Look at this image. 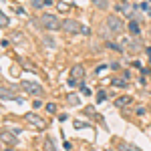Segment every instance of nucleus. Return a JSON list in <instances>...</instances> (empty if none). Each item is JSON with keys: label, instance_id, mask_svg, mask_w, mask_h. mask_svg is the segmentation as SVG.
<instances>
[{"label": "nucleus", "instance_id": "6", "mask_svg": "<svg viewBox=\"0 0 151 151\" xmlns=\"http://www.w3.org/2000/svg\"><path fill=\"white\" fill-rule=\"evenodd\" d=\"M26 121H28L30 125H35V127H45V121H42L40 117H36L35 113H28V115H26Z\"/></svg>", "mask_w": 151, "mask_h": 151}, {"label": "nucleus", "instance_id": "1", "mask_svg": "<svg viewBox=\"0 0 151 151\" xmlns=\"http://www.w3.org/2000/svg\"><path fill=\"white\" fill-rule=\"evenodd\" d=\"M63 30H65V32H69V35H77V32L91 35V30H89V28H85L79 20H73V18H69V20H65V22H63Z\"/></svg>", "mask_w": 151, "mask_h": 151}, {"label": "nucleus", "instance_id": "17", "mask_svg": "<svg viewBox=\"0 0 151 151\" xmlns=\"http://www.w3.org/2000/svg\"><path fill=\"white\" fill-rule=\"evenodd\" d=\"M105 97H107V95H105V93H103V91H101V93H99V95H97V99H99V101H103V99H105Z\"/></svg>", "mask_w": 151, "mask_h": 151}, {"label": "nucleus", "instance_id": "16", "mask_svg": "<svg viewBox=\"0 0 151 151\" xmlns=\"http://www.w3.org/2000/svg\"><path fill=\"white\" fill-rule=\"evenodd\" d=\"M47 149H48V151H55V147H52V141H50V139H47Z\"/></svg>", "mask_w": 151, "mask_h": 151}, {"label": "nucleus", "instance_id": "12", "mask_svg": "<svg viewBox=\"0 0 151 151\" xmlns=\"http://www.w3.org/2000/svg\"><path fill=\"white\" fill-rule=\"evenodd\" d=\"M69 103H70V105H79V97L70 95V97H69Z\"/></svg>", "mask_w": 151, "mask_h": 151}, {"label": "nucleus", "instance_id": "8", "mask_svg": "<svg viewBox=\"0 0 151 151\" xmlns=\"http://www.w3.org/2000/svg\"><path fill=\"white\" fill-rule=\"evenodd\" d=\"M129 103H131V97H119V99L115 101L117 107H127Z\"/></svg>", "mask_w": 151, "mask_h": 151}, {"label": "nucleus", "instance_id": "13", "mask_svg": "<svg viewBox=\"0 0 151 151\" xmlns=\"http://www.w3.org/2000/svg\"><path fill=\"white\" fill-rule=\"evenodd\" d=\"M0 20H2V26H6V24H8V18H6V14H4V12H2V14H0Z\"/></svg>", "mask_w": 151, "mask_h": 151}, {"label": "nucleus", "instance_id": "19", "mask_svg": "<svg viewBox=\"0 0 151 151\" xmlns=\"http://www.w3.org/2000/svg\"><path fill=\"white\" fill-rule=\"evenodd\" d=\"M32 105H35L36 109H38V107H42V101H38V99H36V101H35V103H32Z\"/></svg>", "mask_w": 151, "mask_h": 151}, {"label": "nucleus", "instance_id": "2", "mask_svg": "<svg viewBox=\"0 0 151 151\" xmlns=\"http://www.w3.org/2000/svg\"><path fill=\"white\" fill-rule=\"evenodd\" d=\"M40 24H42L45 28H48V30H57V28H63L60 20H58L57 16H52V14H42V16H40Z\"/></svg>", "mask_w": 151, "mask_h": 151}, {"label": "nucleus", "instance_id": "20", "mask_svg": "<svg viewBox=\"0 0 151 151\" xmlns=\"http://www.w3.org/2000/svg\"><path fill=\"white\" fill-rule=\"evenodd\" d=\"M42 2H45V4H52V0H42Z\"/></svg>", "mask_w": 151, "mask_h": 151}, {"label": "nucleus", "instance_id": "15", "mask_svg": "<svg viewBox=\"0 0 151 151\" xmlns=\"http://www.w3.org/2000/svg\"><path fill=\"white\" fill-rule=\"evenodd\" d=\"M47 109H48V113H55V111H57V107H55L52 103H48V105H47Z\"/></svg>", "mask_w": 151, "mask_h": 151}, {"label": "nucleus", "instance_id": "11", "mask_svg": "<svg viewBox=\"0 0 151 151\" xmlns=\"http://www.w3.org/2000/svg\"><path fill=\"white\" fill-rule=\"evenodd\" d=\"M119 151H141V149H137V147H133V145H127V143H123V145L119 147Z\"/></svg>", "mask_w": 151, "mask_h": 151}, {"label": "nucleus", "instance_id": "9", "mask_svg": "<svg viewBox=\"0 0 151 151\" xmlns=\"http://www.w3.org/2000/svg\"><path fill=\"white\" fill-rule=\"evenodd\" d=\"M93 4L97 8H107L109 6V0H93Z\"/></svg>", "mask_w": 151, "mask_h": 151}, {"label": "nucleus", "instance_id": "10", "mask_svg": "<svg viewBox=\"0 0 151 151\" xmlns=\"http://www.w3.org/2000/svg\"><path fill=\"white\" fill-rule=\"evenodd\" d=\"M129 30H131V35H139V24L137 22H129Z\"/></svg>", "mask_w": 151, "mask_h": 151}, {"label": "nucleus", "instance_id": "4", "mask_svg": "<svg viewBox=\"0 0 151 151\" xmlns=\"http://www.w3.org/2000/svg\"><path fill=\"white\" fill-rule=\"evenodd\" d=\"M22 89L26 91V93H30V95H38L42 89H40V85H36V83H28V81H24L22 83Z\"/></svg>", "mask_w": 151, "mask_h": 151}, {"label": "nucleus", "instance_id": "5", "mask_svg": "<svg viewBox=\"0 0 151 151\" xmlns=\"http://www.w3.org/2000/svg\"><path fill=\"white\" fill-rule=\"evenodd\" d=\"M83 77H85V69H83L81 65H77V67H73V70H70V79H73V81H81Z\"/></svg>", "mask_w": 151, "mask_h": 151}, {"label": "nucleus", "instance_id": "7", "mask_svg": "<svg viewBox=\"0 0 151 151\" xmlns=\"http://www.w3.org/2000/svg\"><path fill=\"white\" fill-rule=\"evenodd\" d=\"M117 10L119 12H123V14H125V16H133V6H129V4H119V6H117Z\"/></svg>", "mask_w": 151, "mask_h": 151}, {"label": "nucleus", "instance_id": "3", "mask_svg": "<svg viewBox=\"0 0 151 151\" xmlns=\"http://www.w3.org/2000/svg\"><path fill=\"white\" fill-rule=\"evenodd\" d=\"M105 24H107V28H109L111 32H121V28H123V22H121L117 16H109Z\"/></svg>", "mask_w": 151, "mask_h": 151}, {"label": "nucleus", "instance_id": "14", "mask_svg": "<svg viewBox=\"0 0 151 151\" xmlns=\"http://www.w3.org/2000/svg\"><path fill=\"white\" fill-rule=\"evenodd\" d=\"M58 10L67 12V10H69V4H65V2H60V4H58Z\"/></svg>", "mask_w": 151, "mask_h": 151}, {"label": "nucleus", "instance_id": "18", "mask_svg": "<svg viewBox=\"0 0 151 151\" xmlns=\"http://www.w3.org/2000/svg\"><path fill=\"white\" fill-rule=\"evenodd\" d=\"M81 93H83V95H91V91H89L87 87H83V89H81Z\"/></svg>", "mask_w": 151, "mask_h": 151}]
</instances>
